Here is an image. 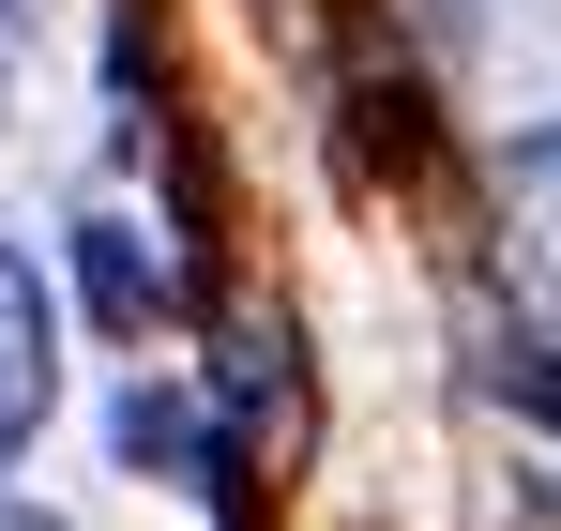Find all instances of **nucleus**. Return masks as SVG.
<instances>
[{
    "label": "nucleus",
    "mask_w": 561,
    "mask_h": 531,
    "mask_svg": "<svg viewBox=\"0 0 561 531\" xmlns=\"http://www.w3.org/2000/svg\"><path fill=\"white\" fill-rule=\"evenodd\" d=\"M0 15H15V0H0Z\"/></svg>",
    "instance_id": "423d86ee"
},
{
    "label": "nucleus",
    "mask_w": 561,
    "mask_h": 531,
    "mask_svg": "<svg viewBox=\"0 0 561 531\" xmlns=\"http://www.w3.org/2000/svg\"><path fill=\"white\" fill-rule=\"evenodd\" d=\"M46 395H61V319H46V273H31L15 244H0V471L31 455Z\"/></svg>",
    "instance_id": "f03ea898"
},
{
    "label": "nucleus",
    "mask_w": 561,
    "mask_h": 531,
    "mask_svg": "<svg viewBox=\"0 0 561 531\" xmlns=\"http://www.w3.org/2000/svg\"><path fill=\"white\" fill-rule=\"evenodd\" d=\"M501 289L561 335V122H531L501 152Z\"/></svg>",
    "instance_id": "f257e3e1"
},
{
    "label": "nucleus",
    "mask_w": 561,
    "mask_h": 531,
    "mask_svg": "<svg viewBox=\"0 0 561 531\" xmlns=\"http://www.w3.org/2000/svg\"><path fill=\"white\" fill-rule=\"evenodd\" d=\"M0 531H61V517H0Z\"/></svg>",
    "instance_id": "39448f33"
},
{
    "label": "nucleus",
    "mask_w": 561,
    "mask_h": 531,
    "mask_svg": "<svg viewBox=\"0 0 561 531\" xmlns=\"http://www.w3.org/2000/svg\"><path fill=\"white\" fill-rule=\"evenodd\" d=\"M122 455H197V426L168 410V395H122Z\"/></svg>",
    "instance_id": "20e7f679"
},
{
    "label": "nucleus",
    "mask_w": 561,
    "mask_h": 531,
    "mask_svg": "<svg viewBox=\"0 0 561 531\" xmlns=\"http://www.w3.org/2000/svg\"><path fill=\"white\" fill-rule=\"evenodd\" d=\"M77 289H92L106 335H152V304H168V273L137 259V228H77Z\"/></svg>",
    "instance_id": "7ed1b4c3"
}]
</instances>
